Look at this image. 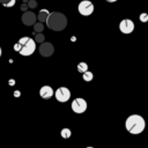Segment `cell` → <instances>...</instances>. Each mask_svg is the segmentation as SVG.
<instances>
[{"mask_svg":"<svg viewBox=\"0 0 148 148\" xmlns=\"http://www.w3.org/2000/svg\"><path fill=\"white\" fill-rule=\"evenodd\" d=\"M28 6H29V8H31V9L36 8V7H37V0H29V1H28Z\"/></svg>","mask_w":148,"mask_h":148,"instance_id":"obj_17","label":"cell"},{"mask_svg":"<svg viewBox=\"0 0 148 148\" xmlns=\"http://www.w3.org/2000/svg\"><path fill=\"white\" fill-rule=\"evenodd\" d=\"M21 20H22L23 24L29 27V25H34L36 23L37 18H36V14L34 12H24L22 17H21Z\"/></svg>","mask_w":148,"mask_h":148,"instance_id":"obj_9","label":"cell"},{"mask_svg":"<svg viewBox=\"0 0 148 148\" xmlns=\"http://www.w3.org/2000/svg\"><path fill=\"white\" fill-rule=\"evenodd\" d=\"M106 1H108V2H116L117 0H106Z\"/></svg>","mask_w":148,"mask_h":148,"instance_id":"obj_22","label":"cell"},{"mask_svg":"<svg viewBox=\"0 0 148 148\" xmlns=\"http://www.w3.org/2000/svg\"><path fill=\"white\" fill-rule=\"evenodd\" d=\"M29 6H28V3H23L22 6H21V10H23V12H27V8H28Z\"/></svg>","mask_w":148,"mask_h":148,"instance_id":"obj_20","label":"cell"},{"mask_svg":"<svg viewBox=\"0 0 148 148\" xmlns=\"http://www.w3.org/2000/svg\"><path fill=\"white\" fill-rule=\"evenodd\" d=\"M9 1H10V0H0V2H1V3H2V5H3V6H5V5H6V3H8V2H9Z\"/></svg>","mask_w":148,"mask_h":148,"instance_id":"obj_21","label":"cell"},{"mask_svg":"<svg viewBox=\"0 0 148 148\" xmlns=\"http://www.w3.org/2000/svg\"><path fill=\"white\" fill-rule=\"evenodd\" d=\"M15 1H16V0H10L8 3H6V5H5V7H13V6L15 5Z\"/></svg>","mask_w":148,"mask_h":148,"instance_id":"obj_19","label":"cell"},{"mask_svg":"<svg viewBox=\"0 0 148 148\" xmlns=\"http://www.w3.org/2000/svg\"><path fill=\"white\" fill-rule=\"evenodd\" d=\"M35 40L37 43H44V35L42 32H37V35L35 37Z\"/></svg>","mask_w":148,"mask_h":148,"instance_id":"obj_16","label":"cell"},{"mask_svg":"<svg viewBox=\"0 0 148 148\" xmlns=\"http://www.w3.org/2000/svg\"><path fill=\"white\" fill-rule=\"evenodd\" d=\"M82 77H83V80H84V81L89 82V81H91V80L94 79V74H92L91 72L87 71V72H84V73L82 74Z\"/></svg>","mask_w":148,"mask_h":148,"instance_id":"obj_13","label":"cell"},{"mask_svg":"<svg viewBox=\"0 0 148 148\" xmlns=\"http://www.w3.org/2000/svg\"><path fill=\"white\" fill-rule=\"evenodd\" d=\"M39 95H40L42 98L49 99V98H51V97L54 95V91H53V89H52L50 86H43V87L39 89Z\"/></svg>","mask_w":148,"mask_h":148,"instance_id":"obj_10","label":"cell"},{"mask_svg":"<svg viewBox=\"0 0 148 148\" xmlns=\"http://www.w3.org/2000/svg\"><path fill=\"white\" fill-rule=\"evenodd\" d=\"M71 98V91L66 87H60L56 90V99L60 103H65Z\"/></svg>","mask_w":148,"mask_h":148,"instance_id":"obj_5","label":"cell"},{"mask_svg":"<svg viewBox=\"0 0 148 148\" xmlns=\"http://www.w3.org/2000/svg\"><path fill=\"white\" fill-rule=\"evenodd\" d=\"M50 14H51V13H50L47 9L44 8V9H42V10H39V13H38V17H37V18H38V21L42 22V23H43V22H46L47 18H49V16H50Z\"/></svg>","mask_w":148,"mask_h":148,"instance_id":"obj_11","label":"cell"},{"mask_svg":"<svg viewBox=\"0 0 148 148\" xmlns=\"http://www.w3.org/2000/svg\"><path fill=\"white\" fill-rule=\"evenodd\" d=\"M72 110L75 112V113H83L86 110H87V102L86 99L83 98H75L73 102H72Z\"/></svg>","mask_w":148,"mask_h":148,"instance_id":"obj_6","label":"cell"},{"mask_svg":"<svg viewBox=\"0 0 148 148\" xmlns=\"http://www.w3.org/2000/svg\"><path fill=\"white\" fill-rule=\"evenodd\" d=\"M140 21L141 22H148V14L147 13L140 14Z\"/></svg>","mask_w":148,"mask_h":148,"instance_id":"obj_18","label":"cell"},{"mask_svg":"<svg viewBox=\"0 0 148 148\" xmlns=\"http://www.w3.org/2000/svg\"><path fill=\"white\" fill-rule=\"evenodd\" d=\"M119 29H120V31L123 34H126V35L127 34H131L134 30V22L132 20H130V18H125V20L120 21Z\"/></svg>","mask_w":148,"mask_h":148,"instance_id":"obj_7","label":"cell"},{"mask_svg":"<svg viewBox=\"0 0 148 148\" xmlns=\"http://www.w3.org/2000/svg\"><path fill=\"white\" fill-rule=\"evenodd\" d=\"M77 71H79L81 74H83L84 72L88 71V65H87L86 62H80V64L77 65Z\"/></svg>","mask_w":148,"mask_h":148,"instance_id":"obj_14","label":"cell"},{"mask_svg":"<svg viewBox=\"0 0 148 148\" xmlns=\"http://www.w3.org/2000/svg\"><path fill=\"white\" fill-rule=\"evenodd\" d=\"M1 53H2V51H1V47H0V57H1Z\"/></svg>","mask_w":148,"mask_h":148,"instance_id":"obj_23","label":"cell"},{"mask_svg":"<svg viewBox=\"0 0 148 148\" xmlns=\"http://www.w3.org/2000/svg\"><path fill=\"white\" fill-rule=\"evenodd\" d=\"M46 25L49 29H51L53 31H61L67 25V17L62 13L53 12L50 14V16L46 21Z\"/></svg>","mask_w":148,"mask_h":148,"instance_id":"obj_3","label":"cell"},{"mask_svg":"<svg viewBox=\"0 0 148 148\" xmlns=\"http://www.w3.org/2000/svg\"><path fill=\"white\" fill-rule=\"evenodd\" d=\"M14 50L23 57H29L36 50V40L30 37H22L14 45Z\"/></svg>","mask_w":148,"mask_h":148,"instance_id":"obj_2","label":"cell"},{"mask_svg":"<svg viewBox=\"0 0 148 148\" xmlns=\"http://www.w3.org/2000/svg\"><path fill=\"white\" fill-rule=\"evenodd\" d=\"M86 148H94V147H86Z\"/></svg>","mask_w":148,"mask_h":148,"instance_id":"obj_24","label":"cell"},{"mask_svg":"<svg viewBox=\"0 0 148 148\" xmlns=\"http://www.w3.org/2000/svg\"><path fill=\"white\" fill-rule=\"evenodd\" d=\"M53 51H54V47L50 42H44L39 46V53L43 57H51L53 54Z\"/></svg>","mask_w":148,"mask_h":148,"instance_id":"obj_8","label":"cell"},{"mask_svg":"<svg viewBox=\"0 0 148 148\" xmlns=\"http://www.w3.org/2000/svg\"><path fill=\"white\" fill-rule=\"evenodd\" d=\"M125 127L131 134H140L146 128V121L140 114H131L125 120Z\"/></svg>","mask_w":148,"mask_h":148,"instance_id":"obj_1","label":"cell"},{"mask_svg":"<svg viewBox=\"0 0 148 148\" xmlns=\"http://www.w3.org/2000/svg\"><path fill=\"white\" fill-rule=\"evenodd\" d=\"M77 9H79V13L83 16H89L92 14L94 12V5L91 1L89 0H82L79 6H77Z\"/></svg>","mask_w":148,"mask_h":148,"instance_id":"obj_4","label":"cell"},{"mask_svg":"<svg viewBox=\"0 0 148 148\" xmlns=\"http://www.w3.org/2000/svg\"><path fill=\"white\" fill-rule=\"evenodd\" d=\"M43 29H44V25H43L42 22H38V23H35V24H34V30H35V32H42Z\"/></svg>","mask_w":148,"mask_h":148,"instance_id":"obj_15","label":"cell"},{"mask_svg":"<svg viewBox=\"0 0 148 148\" xmlns=\"http://www.w3.org/2000/svg\"><path fill=\"white\" fill-rule=\"evenodd\" d=\"M60 135H61L62 139H68L72 135V131L69 128H62L61 132H60Z\"/></svg>","mask_w":148,"mask_h":148,"instance_id":"obj_12","label":"cell"}]
</instances>
